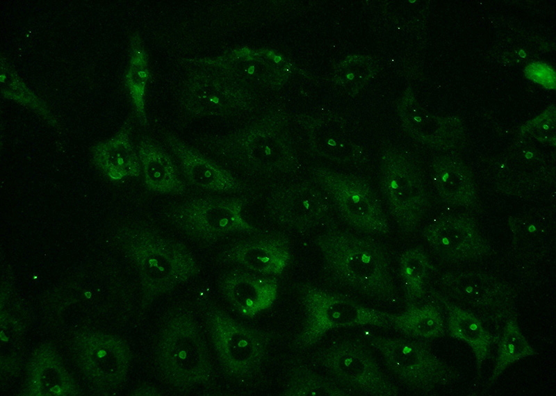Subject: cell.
Wrapping results in <instances>:
<instances>
[{
  "instance_id": "277c9868",
  "label": "cell",
  "mask_w": 556,
  "mask_h": 396,
  "mask_svg": "<svg viewBox=\"0 0 556 396\" xmlns=\"http://www.w3.org/2000/svg\"><path fill=\"white\" fill-rule=\"evenodd\" d=\"M127 233L135 259L153 293L174 290L199 273L195 256L182 242L140 226L129 229Z\"/></svg>"
},
{
  "instance_id": "9a60e30c",
  "label": "cell",
  "mask_w": 556,
  "mask_h": 396,
  "mask_svg": "<svg viewBox=\"0 0 556 396\" xmlns=\"http://www.w3.org/2000/svg\"><path fill=\"white\" fill-rule=\"evenodd\" d=\"M291 258L290 242L286 236L261 231L230 245L221 252L219 261L239 265L259 274L275 277L286 269Z\"/></svg>"
},
{
  "instance_id": "2e32d148",
  "label": "cell",
  "mask_w": 556,
  "mask_h": 396,
  "mask_svg": "<svg viewBox=\"0 0 556 396\" xmlns=\"http://www.w3.org/2000/svg\"><path fill=\"white\" fill-rule=\"evenodd\" d=\"M219 288L236 312L252 317L274 304L278 295L279 283L275 277L235 268L222 276Z\"/></svg>"
},
{
  "instance_id": "5bb4252c",
  "label": "cell",
  "mask_w": 556,
  "mask_h": 396,
  "mask_svg": "<svg viewBox=\"0 0 556 396\" xmlns=\"http://www.w3.org/2000/svg\"><path fill=\"white\" fill-rule=\"evenodd\" d=\"M423 235L433 251L448 263L477 260L491 249L471 220L461 216L442 217L428 226Z\"/></svg>"
},
{
  "instance_id": "ffe728a7",
  "label": "cell",
  "mask_w": 556,
  "mask_h": 396,
  "mask_svg": "<svg viewBox=\"0 0 556 396\" xmlns=\"http://www.w3.org/2000/svg\"><path fill=\"white\" fill-rule=\"evenodd\" d=\"M390 328L412 338L434 340L445 331V319L437 304H407L402 313L389 315Z\"/></svg>"
},
{
  "instance_id": "5b68a950",
  "label": "cell",
  "mask_w": 556,
  "mask_h": 396,
  "mask_svg": "<svg viewBox=\"0 0 556 396\" xmlns=\"http://www.w3.org/2000/svg\"><path fill=\"white\" fill-rule=\"evenodd\" d=\"M436 291L476 315L485 326L501 329L508 319L517 315L514 288L489 273L475 270L445 272L439 278Z\"/></svg>"
},
{
  "instance_id": "d6986e66",
  "label": "cell",
  "mask_w": 556,
  "mask_h": 396,
  "mask_svg": "<svg viewBox=\"0 0 556 396\" xmlns=\"http://www.w3.org/2000/svg\"><path fill=\"white\" fill-rule=\"evenodd\" d=\"M139 157L146 186L154 192L183 195L186 186L171 158L149 142H142Z\"/></svg>"
},
{
  "instance_id": "603a6c76",
  "label": "cell",
  "mask_w": 556,
  "mask_h": 396,
  "mask_svg": "<svg viewBox=\"0 0 556 396\" xmlns=\"http://www.w3.org/2000/svg\"><path fill=\"white\" fill-rule=\"evenodd\" d=\"M497 351L495 363L488 386L493 385L513 363L537 354L522 332L516 317L508 319L498 333Z\"/></svg>"
},
{
  "instance_id": "6da1fadb",
  "label": "cell",
  "mask_w": 556,
  "mask_h": 396,
  "mask_svg": "<svg viewBox=\"0 0 556 396\" xmlns=\"http://www.w3.org/2000/svg\"><path fill=\"white\" fill-rule=\"evenodd\" d=\"M325 268L338 284L368 298L387 301L395 293L384 247L368 238L330 229L315 239Z\"/></svg>"
},
{
  "instance_id": "4316f807",
  "label": "cell",
  "mask_w": 556,
  "mask_h": 396,
  "mask_svg": "<svg viewBox=\"0 0 556 396\" xmlns=\"http://www.w3.org/2000/svg\"><path fill=\"white\" fill-rule=\"evenodd\" d=\"M105 354H106V352L104 351H103V350H101L100 352H98V356L99 357H102V356H105Z\"/></svg>"
},
{
  "instance_id": "7402d4cb",
  "label": "cell",
  "mask_w": 556,
  "mask_h": 396,
  "mask_svg": "<svg viewBox=\"0 0 556 396\" xmlns=\"http://www.w3.org/2000/svg\"><path fill=\"white\" fill-rule=\"evenodd\" d=\"M432 172L433 183L445 202L455 206L471 204L475 197V188L469 170L453 161L437 163Z\"/></svg>"
},
{
  "instance_id": "ba28073f",
  "label": "cell",
  "mask_w": 556,
  "mask_h": 396,
  "mask_svg": "<svg viewBox=\"0 0 556 396\" xmlns=\"http://www.w3.org/2000/svg\"><path fill=\"white\" fill-rule=\"evenodd\" d=\"M368 342L387 368L415 392L428 394L460 378L457 370L421 342L379 336H370Z\"/></svg>"
},
{
  "instance_id": "52a82bcc",
  "label": "cell",
  "mask_w": 556,
  "mask_h": 396,
  "mask_svg": "<svg viewBox=\"0 0 556 396\" xmlns=\"http://www.w3.org/2000/svg\"><path fill=\"white\" fill-rule=\"evenodd\" d=\"M248 202L246 197H195L172 205L166 216L172 225L192 239L211 242L231 234L261 232L243 217Z\"/></svg>"
},
{
  "instance_id": "30bf717a",
  "label": "cell",
  "mask_w": 556,
  "mask_h": 396,
  "mask_svg": "<svg viewBox=\"0 0 556 396\" xmlns=\"http://www.w3.org/2000/svg\"><path fill=\"white\" fill-rule=\"evenodd\" d=\"M316 358L336 381L349 390L370 395H400L374 356L359 343L338 341L320 351Z\"/></svg>"
},
{
  "instance_id": "484cf974",
  "label": "cell",
  "mask_w": 556,
  "mask_h": 396,
  "mask_svg": "<svg viewBox=\"0 0 556 396\" xmlns=\"http://www.w3.org/2000/svg\"><path fill=\"white\" fill-rule=\"evenodd\" d=\"M512 229V243L516 252L523 259H536L545 252L550 229L545 220L534 216L518 220Z\"/></svg>"
},
{
  "instance_id": "83f0119b",
  "label": "cell",
  "mask_w": 556,
  "mask_h": 396,
  "mask_svg": "<svg viewBox=\"0 0 556 396\" xmlns=\"http://www.w3.org/2000/svg\"><path fill=\"white\" fill-rule=\"evenodd\" d=\"M85 295L87 296L88 298H89L90 297V293L86 292Z\"/></svg>"
},
{
  "instance_id": "44dd1931",
  "label": "cell",
  "mask_w": 556,
  "mask_h": 396,
  "mask_svg": "<svg viewBox=\"0 0 556 396\" xmlns=\"http://www.w3.org/2000/svg\"><path fill=\"white\" fill-rule=\"evenodd\" d=\"M94 159L105 175L113 180L137 176L141 171L140 160L131 147L129 137L122 133L99 144L95 149Z\"/></svg>"
},
{
  "instance_id": "4fadbf2b",
  "label": "cell",
  "mask_w": 556,
  "mask_h": 396,
  "mask_svg": "<svg viewBox=\"0 0 556 396\" xmlns=\"http://www.w3.org/2000/svg\"><path fill=\"white\" fill-rule=\"evenodd\" d=\"M313 180L274 187L266 199L271 218L280 225L306 231L323 224L332 215L333 204Z\"/></svg>"
},
{
  "instance_id": "e0dca14e",
  "label": "cell",
  "mask_w": 556,
  "mask_h": 396,
  "mask_svg": "<svg viewBox=\"0 0 556 396\" xmlns=\"http://www.w3.org/2000/svg\"><path fill=\"white\" fill-rule=\"evenodd\" d=\"M432 294L444 312L445 329L449 336L466 343L472 349L480 378L492 345L498 340V334H492L474 313L450 302L436 290H432Z\"/></svg>"
},
{
  "instance_id": "cb8c5ba5",
  "label": "cell",
  "mask_w": 556,
  "mask_h": 396,
  "mask_svg": "<svg viewBox=\"0 0 556 396\" xmlns=\"http://www.w3.org/2000/svg\"><path fill=\"white\" fill-rule=\"evenodd\" d=\"M399 274L407 304H416L426 294L433 267L420 247L405 250L399 259Z\"/></svg>"
},
{
  "instance_id": "8fae6325",
  "label": "cell",
  "mask_w": 556,
  "mask_h": 396,
  "mask_svg": "<svg viewBox=\"0 0 556 396\" xmlns=\"http://www.w3.org/2000/svg\"><path fill=\"white\" fill-rule=\"evenodd\" d=\"M379 182L390 213L400 229L404 232L414 231L427 205L420 170L402 156L387 154L382 160Z\"/></svg>"
},
{
  "instance_id": "8992f818",
  "label": "cell",
  "mask_w": 556,
  "mask_h": 396,
  "mask_svg": "<svg viewBox=\"0 0 556 396\" xmlns=\"http://www.w3.org/2000/svg\"><path fill=\"white\" fill-rule=\"evenodd\" d=\"M204 322L218 361L227 375L244 380L261 370L269 345L265 333L238 322L216 306L205 311Z\"/></svg>"
},
{
  "instance_id": "7c38bea8",
  "label": "cell",
  "mask_w": 556,
  "mask_h": 396,
  "mask_svg": "<svg viewBox=\"0 0 556 396\" xmlns=\"http://www.w3.org/2000/svg\"><path fill=\"white\" fill-rule=\"evenodd\" d=\"M215 147L224 158L250 172L277 174L300 171L297 160L269 130L253 129L217 142Z\"/></svg>"
},
{
  "instance_id": "9c48e42d",
  "label": "cell",
  "mask_w": 556,
  "mask_h": 396,
  "mask_svg": "<svg viewBox=\"0 0 556 396\" xmlns=\"http://www.w3.org/2000/svg\"><path fill=\"white\" fill-rule=\"evenodd\" d=\"M311 173L348 224L369 235L389 233L381 201L367 181L352 174L322 167L312 168Z\"/></svg>"
},
{
  "instance_id": "7a4b0ae2",
  "label": "cell",
  "mask_w": 556,
  "mask_h": 396,
  "mask_svg": "<svg viewBox=\"0 0 556 396\" xmlns=\"http://www.w3.org/2000/svg\"><path fill=\"white\" fill-rule=\"evenodd\" d=\"M160 365L167 383L178 391L205 386L213 377L206 340L193 313L179 306L168 313L160 341Z\"/></svg>"
},
{
  "instance_id": "ac0fdd59",
  "label": "cell",
  "mask_w": 556,
  "mask_h": 396,
  "mask_svg": "<svg viewBox=\"0 0 556 396\" xmlns=\"http://www.w3.org/2000/svg\"><path fill=\"white\" fill-rule=\"evenodd\" d=\"M170 145L178 156L187 180L199 188L220 192H240L247 187L233 174L194 152L178 140Z\"/></svg>"
},
{
  "instance_id": "3957f363",
  "label": "cell",
  "mask_w": 556,
  "mask_h": 396,
  "mask_svg": "<svg viewBox=\"0 0 556 396\" xmlns=\"http://www.w3.org/2000/svg\"><path fill=\"white\" fill-rule=\"evenodd\" d=\"M304 311L302 329L295 345L306 348L315 345L329 331L359 326L389 329V313L365 306L354 300L315 286L298 287Z\"/></svg>"
},
{
  "instance_id": "d4e9b609",
  "label": "cell",
  "mask_w": 556,
  "mask_h": 396,
  "mask_svg": "<svg viewBox=\"0 0 556 396\" xmlns=\"http://www.w3.org/2000/svg\"><path fill=\"white\" fill-rule=\"evenodd\" d=\"M286 396H344L351 390L304 365L293 367L282 393Z\"/></svg>"
}]
</instances>
